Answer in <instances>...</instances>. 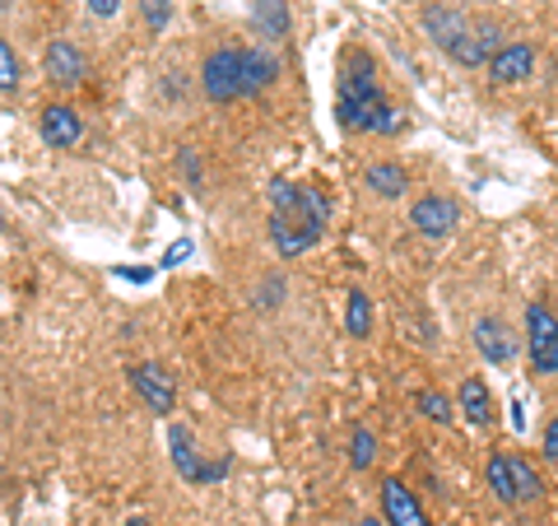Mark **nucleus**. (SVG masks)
Masks as SVG:
<instances>
[{
	"instance_id": "nucleus-12",
	"label": "nucleus",
	"mask_w": 558,
	"mask_h": 526,
	"mask_svg": "<svg viewBox=\"0 0 558 526\" xmlns=\"http://www.w3.org/2000/svg\"><path fill=\"white\" fill-rule=\"evenodd\" d=\"M38 131H43V140H47L51 150H75L80 135H84V121H80L75 108H65V103H51V108L43 112V121H38Z\"/></svg>"
},
{
	"instance_id": "nucleus-7",
	"label": "nucleus",
	"mask_w": 558,
	"mask_h": 526,
	"mask_svg": "<svg viewBox=\"0 0 558 526\" xmlns=\"http://www.w3.org/2000/svg\"><path fill=\"white\" fill-rule=\"evenodd\" d=\"M43 70H47L51 84H61V89H80L84 75H89V57H84L75 43L51 38L47 51H43Z\"/></svg>"
},
{
	"instance_id": "nucleus-25",
	"label": "nucleus",
	"mask_w": 558,
	"mask_h": 526,
	"mask_svg": "<svg viewBox=\"0 0 558 526\" xmlns=\"http://www.w3.org/2000/svg\"><path fill=\"white\" fill-rule=\"evenodd\" d=\"M279 298H284V275H266V285H260L256 303H260V308H275Z\"/></svg>"
},
{
	"instance_id": "nucleus-20",
	"label": "nucleus",
	"mask_w": 558,
	"mask_h": 526,
	"mask_svg": "<svg viewBox=\"0 0 558 526\" xmlns=\"http://www.w3.org/2000/svg\"><path fill=\"white\" fill-rule=\"evenodd\" d=\"M512 457V480H517V499L521 503H535L539 494H545V480H539V470L526 462V457H517V452H508Z\"/></svg>"
},
{
	"instance_id": "nucleus-24",
	"label": "nucleus",
	"mask_w": 558,
	"mask_h": 526,
	"mask_svg": "<svg viewBox=\"0 0 558 526\" xmlns=\"http://www.w3.org/2000/svg\"><path fill=\"white\" fill-rule=\"evenodd\" d=\"M140 14H145L149 33H163L172 20V0H140Z\"/></svg>"
},
{
	"instance_id": "nucleus-4",
	"label": "nucleus",
	"mask_w": 558,
	"mask_h": 526,
	"mask_svg": "<svg viewBox=\"0 0 558 526\" xmlns=\"http://www.w3.org/2000/svg\"><path fill=\"white\" fill-rule=\"evenodd\" d=\"M201 89L209 103H238L242 98V47L209 51L201 65Z\"/></svg>"
},
{
	"instance_id": "nucleus-26",
	"label": "nucleus",
	"mask_w": 558,
	"mask_h": 526,
	"mask_svg": "<svg viewBox=\"0 0 558 526\" xmlns=\"http://www.w3.org/2000/svg\"><path fill=\"white\" fill-rule=\"evenodd\" d=\"M531 368H535V373H558V340L545 349V355H535Z\"/></svg>"
},
{
	"instance_id": "nucleus-23",
	"label": "nucleus",
	"mask_w": 558,
	"mask_h": 526,
	"mask_svg": "<svg viewBox=\"0 0 558 526\" xmlns=\"http://www.w3.org/2000/svg\"><path fill=\"white\" fill-rule=\"evenodd\" d=\"M414 406L424 410L433 425H451V401H447L442 392H418V396H414Z\"/></svg>"
},
{
	"instance_id": "nucleus-14",
	"label": "nucleus",
	"mask_w": 558,
	"mask_h": 526,
	"mask_svg": "<svg viewBox=\"0 0 558 526\" xmlns=\"http://www.w3.org/2000/svg\"><path fill=\"white\" fill-rule=\"evenodd\" d=\"M363 187H368L373 196H381V201H400L410 191V172L387 159V164H373L368 172H363Z\"/></svg>"
},
{
	"instance_id": "nucleus-11",
	"label": "nucleus",
	"mask_w": 558,
	"mask_h": 526,
	"mask_svg": "<svg viewBox=\"0 0 558 526\" xmlns=\"http://www.w3.org/2000/svg\"><path fill=\"white\" fill-rule=\"evenodd\" d=\"M279 57L270 47H242V98H256V94H266L270 84L279 80Z\"/></svg>"
},
{
	"instance_id": "nucleus-18",
	"label": "nucleus",
	"mask_w": 558,
	"mask_h": 526,
	"mask_svg": "<svg viewBox=\"0 0 558 526\" xmlns=\"http://www.w3.org/2000/svg\"><path fill=\"white\" fill-rule=\"evenodd\" d=\"M457 406H461V415L470 419V425H488V419H494V401H488V387H484L480 378H465L461 382Z\"/></svg>"
},
{
	"instance_id": "nucleus-21",
	"label": "nucleus",
	"mask_w": 558,
	"mask_h": 526,
	"mask_svg": "<svg viewBox=\"0 0 558 526\" xmlns=\"http://www.w3.org/2000/svg\"><path fill=\"white\" fill-rule=\"evenodd\" d=\"M377 462V438H373V429H354V433H349V466H354V470H368Z\"/></svg>"
},
{
	"instance_id": "nucleus-33",
	"label": "nucleus",
	"mask_w": 558,
	"mask_h": 526,
	"mask_svg": "<svg viewBox=\"0 0 558 526\" xmlns=\"http://www.w3.org/2000/svg\"><path fill=\"white\" fill-rule=\"evenodd\" d=\"M126 526H145V522H126Z\"/></svg>"
},
{
	"instance_id": "nucleus-8",
	"label": "nucleus",
	"mask_w": 558,
	"mask_h": 526,
	"mask_svg": "<svg viewBox=\"0 0 558 526\" xmlns=\"http://www.w3.org/2000/svg\"><path fill=\"white\" fill-rule=\"evenodd\" d=\"M410 224H414V234H424V238H447L461 224V205L451 196H418L410 205Z\"/></svg>"
},
{
	"instance_id": "nucleus-16",
	"label": "nucleus",
	"mask_w": 558,
	"mask_h": 526,
	"mask_svg": "<svg viewBox=\"0 0 558 526\" xmlns=\"http://www.w3.org/2000/svg\"><path fill=\"white\" fill-rule=\"evenodd\" d=\"M558 340V318L545 303H531L526 308V345H531V359L545 355V349Z\"/></svg>"
},
{
	"instance_id": "nucleus-6",
	"label": "nucleus",
	"mask_w": 558,
	"mask_h": 526,
	"mask_svg": "<svg viewBox=\"0 0 558 526\" xmlns=\"http://www.w3.org/2000/svg\"><path fill=\"white\" fill-rule=\"evenodd\" d=\"M126 378H131V387L140 392V401L154 410V415H172V406H178V387H172V378H168V368L163 363H131L126 368Z\"/></svg>"
},
{
	"instance_id": "nucleus-17",
	"label": "nucleus",
	"mask_w": 558,
	"mask_h": 526,
	"mask_svg": "<svg viewBox=\"0 0 558 526\" xmlns=\"http://www.w3.org/2000/svg\"><path fill=\"white\" fill-rule=\"evenodd\" d=\"M484 480H488V494L498 503H521L517 499V480H512V457L508 452H494V457L484 462Z\"/></svg>"
},
{
	"instance_id": "nucleus-22",
	"label": "nucleus",
	"mask_w": 558,
	"mask_h": 526,
	"mask_svg": "<svg viewBox=\"0 0 558 526\" xmlns=\"http://www.w3.org/2000/svg\"><path fill=\"white\" fill-rule=\"evenodd\" d=\"M20 80H24L20 57H14V47H10V43H0V89L14 94V89H20Z\"/></svg>"
},
{
	"instance_id": "nucleus-30",
	"label": "nucleus",
	"mask_w": 558,
	"mask_h": 526,
	"mask_svg": "<svg viewBox=\"0 0 558 526\" xmlns=\"http://www.w3.org/2000/svg\"><path fill=\"white\" fill-rule=\"evenodd\" d=\"M182 172L191 182H201V168H196V154H191V150H182Z\"/></svg>"
},
{
	"instance_id": "nucleus-31",
	"label": "nucleus",
	"mask_w": 558,
	"mask_h": 526,
	"mask_svg": "<svg viewBox=\"0 0 558 526\" xmlns=\"http://www.w3.org/2000/svg\"><path fill=\"white\" fill-rule=\"evenodd\" d=\"M117 275H121V279H135V285H145V279H149V271H131V266H121Z\"/></svg>"
},
{
	"instance_id": "nucleus-3",
	"label": "nucleus",
	"mask_w": 558,
	"mask_h": 526,
	"mask_svg": "<svg viewBox=\"0 0 558 526\" xmlns=\"http://www.w3.org/2000/svg\"><path fill=\"white\" fill-rule=\"evenodd\" d=\"M330 219V201L317 187H299V201L289 210H270V242L279 256H303L322 238Z\"/></svg>"
},
{
	"instance_id": "nucleus-5",
	"label": "nucleus",
	"mask_w": 558,
	"mask_h": 526,
	"mask_svg": "<svg viewBox=\"0 0 558 526\" xmlns=\"http://www.w3.org/2000/svg\"><path fill=\"white\" fill-rule=\"evenodd\" d=\"M168 452H172V466H178V476L191 480V485H215V480L229 476V457L201 462L196 438H191L186 425H168Z\"/></svg>"
},
{
	"instance_id": "nucleus-13",
	"label": "nucleus",
	"mask_w": 558,
	"mask_h": 526,
	"mask_svg": "<svg viewBox=\"0 0 558 526\" xmlns=\"http://www.w3.org/2000/svg\"><path fill=\"white\" fill-rule=\"evenodd\" d=\"M531 70H535V47L531 43H508L494 61H488L494 84H521V80H531Z\"/></svg>"
},
{
	"instance_id": "nucleus-27",
	"label": "nucleus",
	"mask_w": 558,
	"mask_h": 526,
	"mask_svg": "<svg viewBox=\"0 0 558 526\" xmlns=\"http://www.w3.org/2000/svg\"><path fill=\"white\" fill-rule=\"evenodd\" d=\"M186 256H191V242L182 238V242H172V248L163 252V266H182V261H186Z\"/></svg>"
},
{
	"instance_id": "nucleus-10",
	"label": "nucleus",
	"mask_w": 558,
	"mask_h": 526,
	"mask_svg": "<svg viewBox=\"0 0 558 526\" xmlns=\"http://www.w3.org/2000/svg\"><path fill=\"white\" fill-rule=\"evenodd\" d=\"M470 340H475V349L488 359V363H512L517 359V336H512V326L508 322H498V318H480L475 326H470Z\"/></svg>"
},
{
	"instance_id": "nucleus-1",
	"label": "nucleus",
	"mask_w": 558,
	"mask_h": 526,
	"mask_svg": "<svg viewBox=\"0 0 558 526\" xmlns=\"http://www.w3.org/2000/svg\"><path fill=\"white\" fill-rule=\"evenodd\" d=\"M340 127L344 131H373V135H391L400 121H396V108L381 98V84H377V65L368 51H354L344 61V84H340Z\"/></svg>"
},
{
	"instance_id": "nucleus-19",
	"label": "nucleus",
	"mask_w": 558,
	"mask_h": 526,
	"mask_svg": "<svg viewBox=\"0 0 558 526\" xmlns=\"http://www.w3.org/2000/svg\"><path fill=\"white\" fill-rule=\"evenodd\" d=\"M344 326H349V336H354V340H368V331H373V303H368V294H363V289L349 294Z\"/></svg>"
},
{
	"instance_id": "nucleus-29",
	"label": "nucleus",
	"mask_w": 558,
	"mask_h": 526,
	"mask_svg": "<svg viewBox=\"0 0 558 526\" xmlns=\"http://www.w3.org/2000/svg\"><path fill=\"white\" fill-rule=\"evenodd\" d=\"M545 457L558 462V415L549 419V429H545Z\"/></svg>"
},
{
	"instance_id": "nucleus-32",
	"label": "nucleus",
	"mask_w": 558,
	"mask_h": 526,
	"mask_svg": "<svg viewBox=\"0 0 558 526\" xmlns=\"http://www.w3.org/2000/svg\"><path fill=\"white\" fill-rule=\"evenodd\" d=\"M359 526H387V522H381V517H363Z\"/></svg>"
},
{
	"instance_id": "nucleus-15",
	"label": "nucleus",
	"mask_w": 558,
	"mask_h": 526,
	"mask_svg": "<svg viewBox=\"0 0 558 526\" xmlns=\"http://www.w3.org/2000/svg\"><path fill=\"white\" fill-rule=\"evenodd\" d=\"M252 24H256V33L266 43H279L289 33V0H256L252 5Z\"/></svg>"
},
{
	"instance_id": "nucleus-28",
	"label": "nucleus",
	"mask_w": 558,
	"mask_h": 526,
	"mask_svg": "<svg viewBox=\"0 0 558 526\" xmlns=\"http://www.w3.org/2000/svg\"><path fill=\"white\" fill-rule=\"evenodd\" d=\"M84 5H89V14H98V20H112L121 10V0H84Z\"/></svg>"
},
{
	"instance_id": "nucleus-2",
	"label": "nucleus",
	"mask_w": 558,
	"mask_h": 526,
	"mask_svg": "<svg viewBox=\"0 0 558 526\" xmlns=\"http://www.w3.org/2000/svg\"><path fill=\"white\" fill-rule=\"evenodd\" d=\"M418 24L457 65H488L502 51V28L494 20H465L451 5H428L418 14Z\"/></svg>"
},
{
	"instance_id": "nucleus-9",
	"label": "nucleus",
	"mask_w": 558,
	"mask_h": 526,
	"mask_svg": "<svg viewBox=\"0 0 558 526\" xmlns=\"http://www.w3.org/2000/svg\"><path fill=\"white\" fill-rule=\"evenodd\" d=\"M377 503H381V522L387 526H428V513L418 507V499L410 494L405 480H381L377 485Z\"/></svg>"
}]
</instances>
